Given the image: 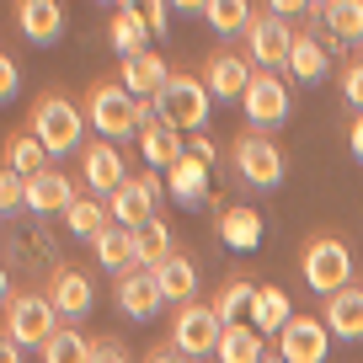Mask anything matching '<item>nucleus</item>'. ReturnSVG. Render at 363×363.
<instances>
[{
    "mask_svg": "<svg viewBox=\"0 0 363 363\" xmlns=\"http://www.w3.org/2000/svg\"><path fill=\"white\" fill-rule=\"evenodd\" d=\"M27 134H33L48 155H69V150L80 145V134H86V113L69 102L65 91H48V96L33 102V123H27Z\"/></svg>",
    "mask_w": 363,
    "mask_h": 363,
    "instance_id": "f257e3e1",
    "label": "nucleus"
},
{
    "mask_svg": "<svg viewBox=\"0 0 363 363\" xmlns=\"http://www.w3.org/2000/svg\"><path fill=\"white\" fill-rule=\"evenodd\" d=\"M208 107H214V96H208L203 75H171V86L155 96L160 123H166V128H177V134H203Z\"/></svg>",
    "mask_w": 363,
    "mask_h": 363,
    "instance_id": "f03ea898",
    "label": "nucleus"
},
{
    "mask_svg": "<svg viewBox=\"0 0 363 363\" xmlns=\"http://www.w3.org/2000/svg\"><path fill=\"white\" fill-rule=\"evenodd\" d=\"M299 272H305V284L315 289V294H342V289L352 284V251L342 235H310L305 257H299Z\"/></svg>",
    "mask_w": 363,
    "mask_h": 363,
    "instance_id": "7ed1b4c3",
    "label": "nucleus"
},
{
    "mask_svg": "<svg viewBox=\"0 0 363 363\" xmlns=\"http://www.w3.org/2000/svg\"><path fill=\"white\" fill-rule=\"evenodd\" d=\"M139 96H128L123 91V80H96L91 86V96H86V118L96 123V134L102 139H128L139 128Z\"/></svg>",
    "mask_w": 363,
    "mask_h": 363,
    "instance_id": "20e7f679",
    "label": "nucleus"
},
{
    "mask_svg": "<svg viewBox=\"0 0 363 363\" xmlns=\"http://www.w3.org/2000/svg\"><path fill=\"white\" fill-rule=\"evenodd\" d=\"M54 331H59V310L48 294H16L6 305V342H16V347H48Z\"/></svg>",
    "mask_w": 363,
    "mask_h": 363,
    "instance_id": "39448f33",
    "label": "nucleus"
},
{
    "mask_svg": "<svg viewBox=\"0 0 363 363\" xmlns=\"http://www.w3.org/2000/svg\"><path fill=\"white\" fill-rule=\"evenodd\" d=\"M219 337H225V320L214 315V305H182L177 320H171V342H177L187 358H214L219 352Z\"/></svg>",
    "mask_w": 363,
    "mask_h": 363,
    "instance_id": "423d86ee",
    "label": "nucleus"
},
{
    "mask_svg": "<svg viewBox=\"0 0 363 363\" xmlns=\"http://www.w3.org/2000/svg\"><path fill=\"white\" fill-rule=\"evenodd\" d=\"M289 54H294L289 22L272 16V11H257V22H251V33H246V59L257 69H267V75H278V69H289Z\"/></svg>",
    "mask_w": 363,
    "mask_h": 363,
    "instance_id": "0eeeda50",
    "label": "nucleus"
},
{
    "mask_svg": "<svg viewBox=\"0 0 363 363\" xmlns=\"http://www.w3.org/2000/svg\"><path fill=\"white\" fill-rule=\"evenodd\" d=\"M155 203H160V177L155 171H139V177H128L123 187L107 198V214H113V225L139 230V225H150V219H160Z\"/></svg>",
    "mask_w": 363,
    "mask_h": 363,
    "instance_id": "6e6552de",
    "label": "nucleus"
},
{
    "mask_svg": "<svg viewBox=\"0 0 363 363\" xmlns=\"http://www.w3.org/2000/svg\"><path fill=\"white\" fill-rule=\"evenodd\" d=\"M230 160H235L246 187H278V182H284V150L272 145V139H262V134H240Z\"/></svg>",
    "mask_w": 363,
    "mask_h": 363,
    "instance_id": "1a4fd4ad",
    "label": "nucleus"
},
{
    "mask_svg": "<svg viewBox=\"0 0 363 363\" xmlns=\"http://www.w3.org/2000/svg\"><path fill=\"white\" fill-rule=\"evenodd\" d=\"M326 352H331V331L315 315H294L278 331V358L284 363H326Z\"/></svg>",
    "mask_w": 363,
    "mask_h": 363,
    "instance_id": "9d476101",
    "label": "nucleus"
},
{
    "mask_svg": "<svg viewBox=\"0 0 363 363\" xmlns=\"http://www.w3.org/2000/svg\"><path fill=\"white\" fill-rule=\"evenodd\" d=\"M80 171H86V182H91V198H113L118 187L128 182V171H123V155H118V145H107V139H96V145H86V155H80Z\"/></svg>",
    "mask_w": 363,
    "mask_h": 363,
    "instance_id": "9b49d317",
    "label": "nucleus"
},
{
    "mask_svg": "<svg viewBox=\"0 0 363 363\" xmlns=\"http://www.w3.org/2000/svg\"><path fill=\"white\" fill-rule=\"evenodd\" d=\"M246 118L257 128H272V123H284L289 118V86L278 75H267V69H257V80H251V91H246Z\"/></svg>",
    "mask_w": 363,
    "mask_h": 363,
    "instance_id": "f8f14e48",
    "label": "nucleus"
},
{
    "mask_svg": "<svg viewBox=\"0 0 363 363\" xmlns=\"http://www.w3.org/2000/svg\"><path fill=\"white\" fill-rule=\"evenodd\" d=\"M171 75H177V69H171L160 54H150V48H145V54L123 59V75H118V80H123L128 96H139V102H155L160 91L171 86Z\"/></svg>",
    "mask_w": 363,
    "mask_h": 363,
    "instance_id": "ddd939ff",
    "label": "nucleus"
},
{
    "mask_svg": "<svg viewBox=\"0 0 363 363\" xmlns=\"http://www.w3.org/2000/svg\"><path fill=\"white\" fill-rule=\"evenodd\" d=\"M251 80H257V69H251L246 54H208V65H203L208 96H240V102H246Z\"/></svg>",
    "mask_w": 363,
    "mask_h": 363,
    "instance_id": "4468645a",
    "label": "nucleus"
},
{
    "mask_svg": "<svg viewBox=\"0 0 363 363\" xmlns=\"http://www.w3.org/2000/svg\"><path fill=\"white\" fill-rule=\"evenodd\" d=\"M113 294H118V310H123V315H134V320H150L160 305H166V294H160V278H155V272H145V267L123 272Z\"/></svg>",
    "mask_w": 363,
    "mask_h": 363,
    "instance_id": "2eb2a0df",
    "label": "nucleus"
},
{
    "mask_svg": "<svg viewBox=\"0 0 363 363\" xmlns=\"http://www.w3.org/2000/svg\"><path fill=\"white\" fill-rule=\"evenodd\" d=\"M91 251H96V267L118 272V278L139 267V251H134V230H123V225H107L102 235L91 240Z\"/></svg>",
    "mask_w": 363,
    "mask_h": 363,
    "instance_id": "dca6fc26",
    "label": "nucleus"
},
{
    "mask_svg": "<svg viewBox=\"0 0 363 363\" xmlns=\"http://www.w3.org/2000/svg\"><path fill=\"white\" fill-rule=\"evenodd\" d=\"M320 320H326V331H331V337H363V284H347V289H342V294H331L326 299V315H320Z\"/></svg>",
    "mask_w": 363,
    "mask_h": 363,
    "instance_id": "f3484780",
    "label": "nucleus"
},
{
    "mask_svg": "<svg viewBox=\"0 0 363 363\" xmlns=\"http://www.w3.org/2000/svg\"><path fill=\"white\" fill-rule=\"evenodd\" d=\"M16 27H22L33 43H54L65 33V6L59 0H22L16 6Z\"/></svg>",
    "mask_w": 363,
    "mask_h": 363,
    "instance_id": "a211bd4d",
    "label": "nucleus"
},
{
    "mask_svg": "<svg viewBox=\"0 0 363 363\" xmlns=\"http://www.w3.org/2000/svg\"><path fill=\"white\" fill-rule=\"evenodd\" d=\"M75 187H69V177H59V171H43V177L27 182V208L33 214H69V203H75Z\"/></svg>",
    "mask_w": 363,
    "mask_h": 363,
    "instance_id": "6ab92c4d",
    "label": "nucleus"
},
{
    "mask_svg": "<svg viewBox=\"0 0 363 363\" xmlns=\"http://www.w3.org/2000/svg\"><path fill=\"white\" fill-rule=\"evenodd\" d=\"M48 299H54L59 315L80 320V315L91 310V278H86L80 267H59V272H54V289H48Z\"/></svg>",
    "mask_w": 363,
    "mask_h": 363,
    "instance_id": "aec40b11",
    "label": "nucleus"
},
{
    "mask_svg": "<svg viewBox=\"0 0 363 363\" xmlns=\"http://www.w3.org/2000/svg\"><path fill=\"white\" fill-rule=\"evenodd\" d=\"M219 363H262L267 358V337H262L251 320H240V326H225V337H219Z\"/></svg>",
    "mask_w": 363,
    "mask_h": 363,
    "instance_id": "412c9836",
    "label": "nucleus"
},
{
    "mask_svg": "<svg viewBox=\"0 0 363 363\" xmlns=\"http://www.w3.org/2000/svg\"><path fill=\"white\" fill-rule=\"evenodd\" d=\"M107 38H113V48H118L123 59L145 54V38H150L145 6H118V11H113V27H107Z\"/></svg>",
    "mask_w": 363,
    "mask_h": 363,
    "instance_id": "4be33fe9",
    "label": "nucleus"
},
{
    "mask_svg": "<svg viewBox=\"0 0 363 363\" xmlns=\"http://www.w3.org/2000/svg\"><path fill=\"white\" fill-rule=\"evenodd\" d=\"M166 187L182 198V203H203L208 198V160H198L193 150H187V155L166 171Z\"/></svg>",
    "mask_w": 363,
    "mask_h": 363,
    "instance_id": "5701e85b",
    "label": "nucleus"
},
{
    "mask_svg": "<svg viewBox=\"0 0 363 363\" xmlns=\"http://www.w3.org/2000/svg\"><path fill=\"white\" fill-rule=\"evenodd\" d=\"M155 278H160V294H166V305H177V310H182V305H193V294H198V267L182 257V251H177L171 262H160Z\"/></svg>",
    "mask_w": 363,
    "mask_h": 363,
    "instance_id": "b1692460",
    "label": "nucleus"
},
{
    "mask_svg": "<svg viewBox=\"0 0 363 363\" xmlns=\"http://www.w3.org/2000/svg\"><path fill=\"white\" fill-rule=\"evenodd\" d=\"M289 320H294V310H289V294H284L278 284H262V289H257V299H251V326H257L262 337H267V331L278 337Z\"/></svg>",
    "mask_w": 363,
    "mask_h": 363,
    "instance_id": "393cba45",
    "label": "nucleus"
},
{
    "mask_svg": "<svg viewBox=\"0 0 363 363\" xmlns=\"http://www.w3.org/2000/svg\"><path fill=\"white\" fill-rule=\"evenodd\" d=\"M219 240H225V246H235V251H251V246L262 240V219H257V208H246V203L219 208Z\"/></svg>",
    "mask_w": 363,
    "mask_h": 363,
    "instance_id": "a878e982",
    "label": "nucleus"
},
{
    "mask_svg": "<svg viewBox=\"0 0 363 363\" xmlns=\"http://www.w3.org/2000/svg\"><path fill=\"white\" fill-rule=\"evenodd\" d=\"M139 150H145V160L150 166H177L182 155H187V145H182V134L177 128H166V123H150V128H139Z\"/></svg>",
    "mask_w": 363,
    "mask_h": 363,
    "instance_id": "bb28decb",
    "label": "nucleus"
},
{
    "mask_svg": "<svg viewBox=\"0 0 363 363\" xmlns=\"http://www.w3.org/2000/svg\"><path fill=\"white\" fill-rule=\"evenodd\" d=\"M315 16L326 22L331 38H342V43L363 38V0H326V6H315Z\"/></svg>",
    "mask_w": 363,
    "mask_h": 363,
    "instance_id": "cd10ccee",
    "label": "nucleus"
},
{
    "mask_svg": "<svg viewBox=\"0 0 363 363\" xmlns=\"http://www.w3.org/2000/svg\"><path fill=\"white\" fill-rule=\"evenodd\" d=\"M6 171H16V177H27V182L43 177L48 171V150L38 145L33 134H11L6 139Z\"/></svg>",
    "mask_w": 363,
    "mask_h": 363,
    "instance_id": "c85d7f7f",
    "label": "nucleus"
},
{
    "mask_svg": "<svg viewBox=\"0 0 363 363\" xmlns=\"http://www.w3.org/2000/svg\"><path fill=\"white\" fill-rule=\"evenodd\" d=\"M134 251H139V267H145V272H155L160 262L177 257V251H171V230L160 225V219H150V225L134 230Z\"/></svg>",
    "mask_w": 363,
    "mask_h": 363,
    "instance_id": "c756f323",
    "label": "nucleus"
},
{
    "mask_svg": "<svg viewBox=\"0 0 363 363\" xmlns=\"http://www.w3.org/2000/svg\"><path fill=\"white\" fill-rule=\"evenodd\" d=\"M257 289H262V284H251V278H230V284L214 294V315L225 320V326H240V315H251Z\"/></svg>",
    "mask_w": 363,
    "mask_h": 363,
    "instance_id": "7c9ffc66",
    "label": "nucleus"
},
{
    "mask_svg": "<svg viewBox=\"0 0 363 363\" xmlns=\"http://www.w3.org/2000/svg\"><path fill=\"white\" fill-rule=\"evenodd\" d=\"M43 363H91V337L75 326H59L43 347Z\"/></svg>",
    "mask_w": 363,
    "mask_h": 363,
    "instance_id": "2f4dec72",
    "label": "nucleus"
},
{
    "mask_svg": "<svg viewBox=\"0 0 363 363\" xmlns=\"http://www.w3.org/2000/svg\"><path fill=\"white\" fill-rule=\"evenodd\" d=\"M107 219H113V214H107V203H102V198H75V203H69V214H65V225L75 230V235L96 240V235L107 230Z\"/></svg>",
    "mask_w": 363,
    "mask_h": 363,
    "instance_id": "473e14b6",
    "label": "nucleus"
},
{
    "mask_svg": "<svg viewBox=\"0 0 363 363\" xmlns=\"http://www.w3.org/2000/svg\"><path fill=\"white\" fill-rule=\"evenodd\" d=\"M203 16H208L225 38H230V33H251V22H257V11H251L246 0H208Z\"/></svg>",
    "mask_w": 363,
    "mask_h": 363,
    "instance_id": "72a5a7b5",
    "label": "nucleus"
},
{
    "mask_svg": "<svg viewBox=\"0 0 363 363\" xmlns=\"http://www.w3.org/2000/svg\"><path fill=\"white\" fill-rule=\"evenodd\" d=\"M289 75H299V80H320V75H326V48H320L315 38H294Z\"/></svg>",
    "mask_w": 363,
    "mask_h": 363,
    "instance_id": "f704fd0d",
    "label": "nucleus"
},
{
    "mask_svg": "<svg viewBox=\"0 0 363 363\" xmlns=\"http://www.w3.org/2000/svg\"><path fill=\"white\" fill-rule=\"evenodd\" d=\"M0 208H6V214H11V208H27V177H16V171L0 177Z\"/></svg>",
    "mask_w": 363,
    "mask_h": 363,
    "instance_id": "c9c22d12",
    "label": "nucleus"
},
{
    "mask_svg": "<svg viewBox=\"0 0 363 363\" xmlns=\"http://www.w3.org/2000/svg\"><path fill=\"white\" fill-rule=\"evenodd\" d=\"M342 96H347V107L363 113V59H347V69H342Z\"/></svg>",
    "mask_w": 363,
    "mask_h": 363,
    "instance_id": "e433bc0d",
    "label": "nucleus"
},
{
    "mask_svg": "<svg viewBox=\"0 0 363 363\" xmlns=\"http://www.w3.org/2000/svg\"><path fill=\"white\" fill-rule=\"evenodd\" d=\"M91 363H128V347L118 337H96L91 342Z\"/></svg>",
    "mask_w": 363,
    "mask_h": 363,
    "instance_id": "4c0bfd02",
    "label": "nucleus"
},
{
    "mask_svg": "<svg viewBox=\"0 0 363 363\" xmlns=\"http://www.w3.org/2000/svg\"><path fill=\"white\" fill-rule=\"evenodd\" d=\"M171 6H166V0H150V6H145V22H150V33H166V22H171Z\"/></svg>",
    "mask_w": 363,
    "mask_h": 363,
    "instance_id": "58836bf2",
    "label": "nucleus"
},
{
    "mask_svg": "<svg viewBox=\"0 0 363 363\" xmlns=\"http://www.w3.org/2000/svg\"><path fill=\"white\" fill-rule=\"evenodd\" d=\"M145 363H193V358H187V352L177 347V342H166V347H155V352H150Z\"/></svg>",
    "mask_w": 363,
    "mask_h": 363,
    "instance_id": "ea45409f",
    "label": "nucleus"
},
{
    "mask_svg": "<svg viewBox=\"0 0 363 363\" xmlns=\"http://www.w3.org/2000/svg\"><path fill=\"white\" fill-rule=\"evenodd\" d=\"M16 80H22V75H16L11 54H6V59H0V96H16Z\"/></svg>",
    "mask_w": 363,
    "mask_h": 363,
    "instance_id": "a19ab883",
    "label": "nucleus"
},
{
    "mask_svg": "<svg viewBox=\"0 0 363 363\" xmlns=\"http://www.w3.org/2000/svg\"><path fill=\"white\" fill-rule=\"evenodd\" d=\"M187 150H193V155H198V160H208V166H214V160H219V150H214V139H203V134H198V139H193V145H187Z\"/></svg>",
    "mask_w": 363,
    "mask_h": 363,
    "instance_id": "79ce46f5",
    "label": "nucleus"
},
{
    "mask_svg": "<svg viewBox=\"0 0 363 363\" xmlns=\"http://www.w3.org/2000/svg\"><path fill=\"white\" fill-rule=\"evenodd\" d=\"M267 11L289 22V16H299V11H315V6H299V0H278V6H267Z\"/></svg>",
    "mask_w": 363,
    "mask_h": 363,
    "instance_id": "37998d69",
    "label": "nucleus"
},
{
    "mask_svg": "<svg viewBox=\"0 0 363 363\" xmlns=\"http://www.w3.org/2000/svg\"><path fill=\"white\" fill-rule=\"evenodd\" d=\"M352 155H358V160H363V113H358V118H352Z\"/></svg>",
    "mask_w": 363,
    "mask_h": 363,
    "instance_id": "c03bdc74",
    "label": "nucleus"
},
{
    "mask_svg": "<svg viewBox=\"0 0 363 363\" xmlns=\"http://www.w3.org/2000/svg\"><path fill=\"white\" fill-rule=\"evenodd\" d=\"M0 363H22V347H16V342H6V347H0Z\"/></svg>",
    "mask_w": 363,
    "mask_h": 363,
    "instance_id": "a18cd8bd",
    "label": "nucleus"
},
{
    "mask_svg": "<svg viewBox=\"0 0 363 363\" xmlns=\"http://www.w3.org/2000/svg\"><path fill=\"white\" fill-rule=\"evenodd\" d=\"M262 363H284V358H278V352H267V358H262Z\"/></svg>",
    "mask_w": 363,
    "mask_h": 363,
    "instance_id": "49530a36",
    "label": "nucleus"
},
{
    "mask_svg": "<svg viewBox=\"0 0 363 363\" xmlns=\"http://www.w3.org/2000/svg\"><path fill=\"white\" fill-rule=\"evenodd\" d=\"M208 363H219V358H208Z\"/></svg>",
    "mask_w": 363,
    "mask_h": 363,
    "instance_id": "de8ad7c7",
    "label": "nucleus"
}]
</instances>
